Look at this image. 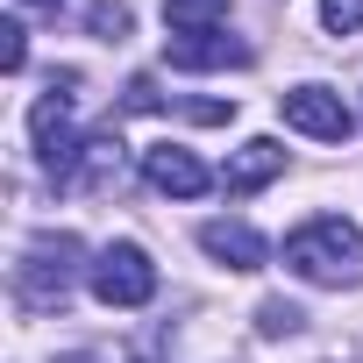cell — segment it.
<instances>
[{
  "mask_svg": "<svg viewBox=\"0 0 363 363\" xmlns=\"http://www.w3.org/2000/svg\"><path fill=\"white\" fill-rule=\"evenodd\" d=\"M285 271L306 278V285H363V228L342 221V214H320L306 228L285 235Z\"/></svg>",
  "mask_w": 363,
  "mask_h": 363,
  "instance_id": "cell-1",
  "label": "cell"
},
{
  "mask_svg": "<svg viewBox=\"0 0 363 363\" xmlns=\"http://www.w3.org/2000/svg\"><path fill=\"white\" fill-rule=\"evenodd\" d=\"M79 257H86V242H79L72 228L36 235V242L22 250V264H15V292H22V306H36V313L65 306V292L79 285V271H93V264H79Z\"/></svg>",
  "mask_w": 363,
  "mask_h": 363,
  "instance_id": "cell-2",
  "label": "cell"
},
{
  "mask_svg": "<svg viewBox=\"0 0 363 363\" xmlns=\"http://www.w3.org/2000/svg\"><path fill=\"white\" fill-rule=\"evenodd\" d=\"M86 285H93L100 306H150V299H157V264H150L135 242H107V250L93 257Z\"/></svg>",
  "mask_w": 363,
  "mask_h": 363,
  "instance_id": "cell-3",
  "label": "cell"
},
{
  "mask_svg": "<svg viewBox=\"0 0 363 363\" xmlns=\"http://www.w3.org/2000/svg\"><path fill=\"white\" fill-rule=\"evenodd\" d=\"M72 86H79V72H57V79H50V93L29 107L36 157H43V171H50V178H65V171H72V157H79V135H72Z\"/></svg>",
  "mask_w": 363,
  "mask_h": 363,
  "instance_id": "cell-4",
  "label": "cell"
},
{
  "mask_svg": "<svg viewBox=\"0 0 363 363\" xmlns=\"http://www.w3.org/2000/svg\"><path fill=\"white\" fill-rule=\"evenodd\" d=\"M278 114H285V128H299V135H313V143H349V107H342V93H328V86H292V93H278Z\"/></svg>",
  "mask_w": 363,
  "mask_h": 363,
  "instance_id": "cell-5",
  "label": "cell"
},
{
  "mask_svg": "<svg viewBox=\"0 0 363 363\" xmlns=\"http://www.w3.org/2000/svg\"><path fill=\"white\" fill-rule=\"evenodd\" d=\"M143 178L157 193H171V200H200L207 186H214V171L193 157V150H178V143H150L143 150Z\"/></svg>",
  "mask_w": 363,
  "mask_h": 363,
  "instance_id": "cell-6",
  "label": "cell"
},
{
  "mask_svg": "<svg viewBox=\"0 0 363 363\" xmlns=\"http://www.w3.org/2000/svg\"><path fill=\"white\" fill-rule=\"evenodd\" d=\"M164 65L171 72H228V65H250V43L207 29V36H171L164 43Z\"/></svg>",
  "mask_w": 363,
  "mask_h": 363,
  "instance_id": "cell-7",
  "label": "cell"
},
{
  "mask_svg": "<svg viewBox=\"0 0 363 363\" xmlns=\"http://www.w3.org/2000/svg\"><path fill=\"white\" fill-rule=\"evenodd\" d=\"M200 250H207L214 264H228V271H264V264H271V242H264L250 221H207V228H200Z\"/></svg>",
  "mask_w": 363,
  "mask_h": 363,
  "instance_id": "cell-8",
  "label": "cell"
},
{
  "mask_svg": "<svg viewBox=\"0 0 363 363\" xmlns=\"http://www.w3.org/2000/svg\"><path fill=\"white\" fill-rule=\"evenodd\" d=\"M114 178H121V143H114V128H107V135H86V143H79L72 171L57 178V193H107Z\"/></svg>",
  "mask_w": 363,
  "mask_h": 363,
  "instance_id": "cell-9",
  "label": "cell"
},
{
  "mask_svg": "<svg viewBox=\"0 0 363 363\" xmlns=\"http://www.w3.org/2000/svg\"><path fill=\"white\" fill-rule=\"evenodd\" d=\"M278 171H285V150H278L271 135H250V143H242V150L228 157V171H221V186H228L235 200H250V193H264V186H271Z\"/></svg>",
  "mask_w": 363,
  "mask_h": 363,
  "instance_id": "cell-10",
  "label": "cell"
},
{
  "mask_svg": "<svg viewBox=\"0 0 363 363\" xmlns=\"http://www.w3.org/2000/svg\"><path fill=\"white\" fill-rule=\"evenodd\" d=\"M164 22H171V36H207L228 22V0H164Z\"/></svg>",
  "mask_w": 363,
  "mask_h": 363,
  "instance_id": "cell-11",
  "label": "cell"
},
{
  "mask_svg": "<svg viewBox=\"0 0 363 363\" xmlns=\"http://www.w3.org/2000/svg\"><path fill=\"white\" fill-rule=\"evenodd\" d=\"M299 328H306V313H299L292 299H264V306H257V335H264V342H278V335H299Z\"/></svg>",
  "mask_w": 363,
  "mask_h": 363,
  "instance_id": "cell-12",
  "label": "cell"
},
{
  "mask_svg": "<svg viewBox=\"0 0 363 363\" xmlns=\"http://www.w3.org/2000/svg\"><path fill=\"white\" fill-rule=\"evenodd\" d=\"M128 22H135V15L121 8V0H93V8H86V29H93L100 43H121V36H128Z\"/></svg>",
  "mask_w": 363,
  "mask_h": 363,
  "instance_id": "cell-13",
  "label": "cell"
},
{
  "mask_svg": "<svg viewBox=\"0 0 363 363\" xmlns=\"http://www.w3.org/2000/svg\"><path fill=\"white\" fill-rule=\"evenodd\" d=\"M320 22H328V36H356L363 29V0H320Z\"/></svg>",
  "mask_w": 363,
  "mask_h": 363,
  "instance_id": "cell-14",
  "label": "cell"
},
{
  "mask_svg": "<svg viewBox=\"0 0 363 363\" xmlns=\"http://www.w3.org/2000/svg\"><path fill=\"white\" fill-rule=\"evenodd\" d=\"M29 65V36H22V22H0V72H22Z\"/></svg>",
  "mask_w": 363,
  "mask_h": 363,
  "instance_id": "cell-15",
  "label": "cell"
},
{
  "mask_svg": "<svg viewBox=\"0 0 363 363\" xmlns=\"http://www.w3.org/2000/svg\"><path fill=\"white\" fill-rule=\"evenodd\" d=\"M22 8H43V15H57V8H72V0H22Z\"/></svg>",
  "mask_w": 363,
  "mask_h": 363,
  "instance_id": "cell-16",
  "label": "cell"
},
{
  "mask_svg": "<svg viewBox=\"0 0 363 363\" xmlns=\"http://www.w3.org/2000/svg\"><path fill=\"white\" fill-rule=\"evenodd\" d=\"M57 363H93V356H86V349H72V356H57Z\"/></svg>",
  "mask_w": 363,
  "mask_h": 363,
  "instance_id": "cell-17",
  "label": "cell"
}]
</instances>
